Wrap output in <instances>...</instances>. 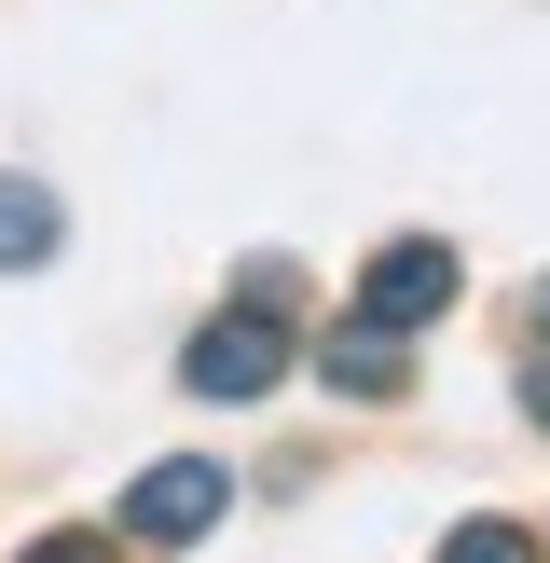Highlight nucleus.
I'll list each match as a JSON object with an SVG mask.
<instances>
[{"instance_id":"obj_1","label":"nucleus","mask_w":550,"mask_h":563,"mask_svg":"<svg viewBox=\"0 0 550 563\" xmlns=\"http://www.w3.org/2000/svg\"><path fill=\"white\" fill-rule=\"evenodd\" d=\"M275 372H289V262H248V289L179 344V385L193 399H262Z\"/></svg>"},{"instance_id":"obj_2","label":"nucleus","mask_w":550,"mask_h":563,"mask_svg":"<svg viewBox=\"0 0 550 563\" xmlns=\"http://www.w3.org/2000/svg\"><path fill=\"white\" fill-rule=\"evenodd\" d=\"M220 509H234V482H220L207 454H165V467H138V482H124V537H138V550L220 537Z\"/></svg>"},{"instance_id":"obj_3","label":"nucleus","mask_w":550,"mask_h":563,"mask_svg":"<svg viewBox=\"0 0 550 563\" xmlns=\"http://www.w3.org/2000/svg\"><path fill=\"white\" fill-rule=\"evenodd\" d=\"M440 302H454V247H440V234H385V247H372V275H358V317L427 330Z\"/></svg>"},{"instance_id":"obj_4","label":"nucleus","mask_w":550,"mask_h":563,"mask_svg":"<svg viewBox=\"0 0 550 563\" xmlns=\"http://www.w3.org/2000/svg\"><path fill=\"white\" fill-rule=\"evenodd\" d=\"M317 385H330V399H399V385H413V330H385V317L317 330Z\"/></svg>"},{"instance_id":"obj_5","label":"nucleus","mask_w":550,"mask_h":563,"mask_svg":"<svg viewBox=\"0 0 550 563\" xmlns=\"http://www.w3.org/2000/svg\"><path fill=\"white\" fill-rule=\"evenodd\" d=\"M55 247H69V207L42 179H0V275H42Z\"/></svg>"},{"instance_id":"obj_6","label":"nucleus","mask_w":550,"mask_h":563,"mask_svg":"<svg viewBox=\"0 0 550 563\" xmlns=\"http://www.w3.org/2000/svg\"><path fill=\"white\" fill-rule=\"evenodd\" d=\"M440 563H537V537H522V522H454Z\"/></svg>"},{"instance_id":"obj_7","label":"nucleus","mask_w":550,"mask_h":563,"mask_svg":"<svg viewBox=\"0 0 550 563\" xmlns=\"http://www.w3.org/2000/svg\"><path fill=\"white\" fill-rule=\"evenodd\" d=\"M14 563H110V537H28Z\"/></svg>"},{"instance_id":"obj_8","label":"nucleus","mask_w":550,"mask_h":563,"mask_svg":"<svg viewBox=\"0 0 550 563\" xmlns=\"http://www.w3.org/2000/svg\"><path fill=\"white\" fill-rule=\"evenodd\" d=\"M522 412H537V427H550V357H537V372H522Z\"/></svg>"},{"instance_id":"obj_9","label":"nucleus","mask_w":550,"mask_h":563,"mask_svg":"<svg viewBox=\"0 0 550 563\" xmlns=\"http://www.w3.org/2000/svg\"><path fill=\"white\" fill-rule=\"evenodd\" d=\"M537 344H550V289H537Z\"/></svg>"}]
</instances>
